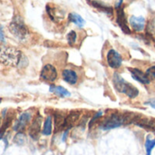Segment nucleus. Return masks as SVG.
Wrapping results in <instances>:
<instances>
[{
    "instance_id": "f257e3e1",
    "label": "nucleus",
    "mask_w": 155,
    "mask_h": 155,
    "mask_svg": "<svg viewBox=\"0 0 155 155\" xmlns=\"http://www.w3.org/2000/svg\"><path fill=\"white\" fill-rule=\"evenodd\" d=\"M113 84L117 92L126 94L131 99H134L139 95V90L134 85L125 82L124 79L117 73H114L113 75Z\"/></svg>"
},
{
    "instance_id": "f03ea898",
    "label": "nucleus",
    "mask_w": 155,
    "mask_h": 155,
    "mask_svg": "<svg viewBox=\"0 0 155 155\" xmlns=\"http://www.w3.org/2000/svg\"><path fill=\"white\" fill-rule=\"evenodd\" d=\"M22 59V53L16 48L10 46L0 47V63L9 65L16 66Z\"/></svg>"
},
{
    "instance_id": "7ed1b4c3",
    "label": "nucleus",
    "mask_w": 155,
    "mask_h": 155,
    "mask_svg": "<svg viewBox=\"0 0 155 155\" xmlns=\"http://www.w3.org/2000/svg\"><path fill=\"white\" fill-rule=\"evenodd\" d=\"M9 30L19 40H25L29 34L28 28L25 25L23 19L18 15L15 16L12 22L10 23Z\"/></svg>"
},
{
    "instance_id": "20e7f679",
    "label": "nucleus",
    "mask_w": 155,
    "mask_h": 155,
    "mask_svg": "<svg viewBox=\"0 0 155 155\" xmlns=\"http://www.w3.org/2000/svg\"><path fill=\"white\" fill-rule=\"evenodd\" d=\"M123 124V114H113L110 116L106 117L99 125L100 129L104 131H108L120 127Z\"/></svg>"
},
{
    "instance_id": "39448f33",
    "label": "nucleus",
    "mask_w": 155,
    "mask_h": 155,
    "mask_svg": "<svg viewBox=\"0 0 155 155\" xmlns=\"http://www.w3.org/2000/svg\"><path fill=\"white\" fill-rule=\"evenodd\" d=\"M106 60L108 65L113 69H118L122 66L123 64V57L122 55L115 50L111 49L108 51L106 55Z\"/></svg>"
},
{
    "instance_id": "423d86ee",
    "label": "nucleus",
    "mask_w": 155,
    "mask_h": 155,
    "mask_svg": "<svg viewBox=\"0 0 155 155\" xmlns=\"http://www.w3.org/2000/svg\"><path fill=\"white\" fill-rule=\"evenodd\" d=\"M40 77L45 82H54L57 78V70L52 64H45L41 70Z\"/></svg>"
},
{
    "instance_id": "0eeeda50",
    "label": "nucleus",
    "mask_w": 155,
    "mask_h": 155,
    "mask_svg": "<svg viewBox=\"0 0 155 155\" xmlns=\"http://www.w3.org/2000/svg\"><path fill=\"white\" fill-rule=\"evenodd\" d=\"M41 124H42V117L40 114L35 117L33 120L30 127H29V136L33 140H37L40 131H41Z\"/></svg>"
},
{
    "instance_id": "6e6552de",
    "label": "nucleus",
    "mask_w": 155,
    "mask_h": 155,
    "mask_svg": "<svg viewBox=\"0 0 155 155\" xmlns=\"http://www.w3.org/2000/svg\"><path fill=\"white\" fill-rule=\"evenodd\" d=\"M30 120H31V114L30 113L25 112V113L21 114L20 116L18 117V119L16 120V122L14 124V127H13L14 131H15V132L23 131L26 127V125L28 124Z\"/></svg>"
},
{
    "instance_id": "1a4fd4ad",
    "label": "nucleus",
    "mask_w": 155,
    "mask_h": 155,
    "mask_svg": "<svg viewBox=\"0 0 155 155\" xmlns=\"http://www.w3.org/2000/svg\"><path fill=\"white\" fill-rule=\"evenodd\" d=\"M117 24L118 25L121 27V29L123 30L124 33L130 35L131 34V29L129 28L128 25H127V21H126V17H125V13L123 7H120L119 9H117Z\"/></svg>"
},
{
    "instance_id": "9d476101",
    "label": "nucleus",
    "mask_w": 155,
    "mask_h": 155,
    "mask_svg": "<svg viewBox=\"0 0 155 155\" xmlns=\"http://www.w3.org/2000/svg\"><path fill=\"white\" fill-rule=\"evenodd\" d=\"M129 71L132 74V77L138 81L139 83L143 84H150V79L147 77L146 74L143 73V71H141L140 69L137 68H129Z\"/></svg>"
},
{
    "instance_id": "9b49d317",
    "label": "nucleus",
    "mask_w": 155,
    "mask_h": 155,
    "mask_svg": "<svg viewBox=\"0 0 155 155\" xmlns=\"http://www.w3.org/2000/svg\"><path fill=\"white\" fill-rule=\"evenodd\" d=\"M130 25L133 29L136 32H141L145 27V18L143 16H135L133 15L130 17Z\"/></svg>"
},
{
    "instance_id": "f8f14e48",
    "label": "nucleus",
    "mask_w": 155,
    "mask_h": 155,
    "mask_svg": "<svg viewBox=\"0 0 155 155\" xmlns=\"http://www.w3.org/2000/svg\"><path fill=\"white\" fill-rule=\"evenodd\" d=\"M80 112L78 111H74V112H71L66 117H65V121H64V129L65 130H69L71 129L80 119Z\"/></svg>"
},
{
    "instance_id": "ddd939ff",
    "label": "nucleus",
    "mask_w": 155,
    "mask_h": 155,
    "mask_svg": "<svg viewBox=\"0 0 155 155\" xmlns=\"http://www.w3.org/2000/svg\"><path fill=\"white\" fill-rule=\"evenodd\" d=\"M63 79L69 84H75L78 82V75L75 71L71 69H65L62 73Z\"/></svg>"
},
{
    "instance_id": "4468645a",
    "label": "nucleus",
    "mask_w": 155,
    "mask_h": 155,
    "mask_svg": "<svg viewBox=\"0 0 155 155\" xmlns=\"http://www.w3.org/2000/svg\"><path fill=\"white\" fill-rule=\"evenodd\" d=\"M64 121L65 117L60 114V113H55L54 115V129L55 132H59L64 129Z\"/></svg>"
},
{
    "instance_id": "2eb2a0df",
    "label": "nucleus",
    "mask_w": 155,
    "mask_h": 155,
    "mask_svg": "<svg viewBox=\"0 0 155 155\" xmlns=\"http://www.w3.org/2000/svg\"><path fill=\"white\" fill-rule=\"evenodd\" d=\"M49 91L51 93H54L56 95L58 96H61V97H69L71 95L70 92L68 90H66L64 87H62V86H55V85H51L50 88H49Z\"/></svg>"
},
{
    "instance_id": "dca6fc26",
    "label": "nucleus",
    "mask_w": 155,
    "mask_h": 155,
    "mask_svg": "<svg viewBox=\"0 0 155 155\" xmlns=\"http://www.w3.org/2000/svg\"><path fill=\"white\" fill-rule=\"evenodd\" d=\"M68 19H69L70 22L75 24L79 27H83L84 25V24H85L84 19L80 15H78L76 13H70L69 15H68Z\"/></svg>"
},
{
    "instance_id": "f3484780",
    "label": "nucleus",
    "mask_w": 155,
    "mask_h": 155,
    "mask_svg": "<svg viewBox=\"0 0 155 155\" xmlns=\"http://www.w3.org/2000/svg\"><path fill=\"white\" fill-rule=\"evenodd\" d=\"M92 5H94V7H95V8L104 12L108 15H113V13H114L113 7L107 6V5H104L102 2H99V1H92Z\"/></svg>"
},
{
    "instance_id": "a211bd4d",
    "label": "nucleus",
    "mask_w": 155,
    "mask_h": 155,
    "mask_svg": "<svg viewBox=\"0 0 155 155\" xmlns=\"http://www.w3.org/2000/svg\"><path fill=\"white\" fill-rule=\"evenodd\" d=\"M52 131H53V124H52V117L50 115H48L45 120V123H44V127H43V134L45 135V136H49L51 135L52 134Z\"/></svg>"
},
{
    "instance_id": "6ab92c4d",
    "label": "nucleus",
    "mask_w": 155,
    "mask_h": 155,
    "mask_svg": "<svg viewBox=\"0 0 155 155\" xmlns=\"http://www.w3.org/2000/svg\"><path fill=\"white\" fill-rule=\"evenodd\" d=\"M137 114L134 113H131V112H126L123 114V124L129 125L132 124H134L135 120H136Z\"/></svg>"
},
{
    "instance_id": "aec40b11",
    "label": "nucleus",
    "mask_w": 155,
    "mask_h": 155,
    "mask_svg": "<svg viewBox=\"0 0 155 155\" xmlns=\"http://www.w3.org/2000/svg\"><path fill=\"white\" fill-rule=\"evenodd\" d=\"M155 147V139H152L150 136L146 137L145 140V150H146V155L152 154V151Z\"/></svg>"
},
{
    "instance_id": "412c9836",
    "label": "nucleus",
    "mask_w": 155,
    "mask_h": 155,
    "mask_svg": "<svg viewBox=\"0 0 155 155\" xmlns=\"http://www.w3.org/2000/svg\"><path fill=\"white\" fill-rule=\"evenodd\" d=\"M12 119H13L12 117H7V118L5 120L3 125L0 127V139H2V137L4 136L5 131H6V130L8 129V127L10 126V124H11V123H12Z\"/></svg>"
},
{
    "instance_id": "4be33fe9",
    "label": "nucleus",
    "mask_w": 155,
    "mask_h": 155,
    "mask_svg": "<svg viewBox=\"0 0 155 155\" xmlns=\"http://www.w3.org/2000/svg\"><path fill=\"white\" fill-rule=\"evenodd\" d=\"M25 136L21 132H18L16 135L14 137V143L17 145H23L25 143Z\"/></svg>"
},
{
    "instance_id": "5701e85b",
    "label": "nucleus",
    "mask_w": 155,
    "mask_h": 155,
    "mask_svg": "<svg viewBox=\"0 0 155 155\" xmlns=\"http://www.w3.org/2000/svg\"><path fill=\"white\" fill-rule=\"evenodd\" d=\"M77 39V34L74 31H71L67 35V41L70 45H74Z\"/></svg>"
},
{
    "instance_id": "b1692460",
    "label": "nucleus",
    "mask_w": 155,
    "mask_h": 155,
    "mask_svg": "<svg viewBox=\"0 0 155 155\" xmlns=\"http://www.w3.org/2000/svg\"><path fill=\"white\" fill-rule=\"evenodd\" d=\"M103 111H99L98 113H96L93 117H92V119L90 120V122H89V128L91 129L94 125V124L96 123V121L99 119V118H101L102 116H103Z\"/></svg>"
},
{
    "instance_id": "393cba45",
    "label": "nucleus",
    "mask_w": 155,
    "mask_h": 155,
    "mask_svg": "<svg viewBox=\"0 0 155 155\" xmlns=\"http://www.w3.org/2000/svg\"><path fill=\"white\" fill-rule=\"evenodd\" d=\"M145 74H146L147 77L150 79V81H151V80L155 81V65L149 67V68L146 70Z\"/></svg>"
},
{
    "instance_id": "a878e982",
    "label": "nucleus",
    "mask_w": 155,
    "mask_h": 155,
    "mask_svg": "<svg viewBox=\"0 0 155 155\" xmlns=\"http://www.w3.org/2000/svg\"><path fill=\"white\" fill-rule=\"evenodd\" d=\"M145 104H146V105H149V106H151L152 108L155 109V98L148 100L147 102H145Z\"/></svg>"
},
{
    "instance_id": "bb28decb",
    "label": "nucleus",
    "mask_w": 155,
    "mask_h": 155,
    "mask_svg": "<svg viewBox=\"0 0 155 155\" xmlns=\"http://www.w3.org/2000/svg\"><path fill=\"white\" fill-rule=\"evenodd\" d=\"M0 41L1 42H5V35H4V30H3V26H0Z\"/></svg>"
},
{
    "instance_id": "cd10ccee",
    "label": "nucleus",
    "mask_w": 155,
    "mask_h": 155,
    "mask_svg": "<svg viewBox=\"0 0 155 155\" xmlns=\"http://www.w3.org/2000/svg\"><path fill=\"white\" fill-rule=\"evenodd\" d=\"M122 3H123V0H118L116 5H115V7L116 9H119L120 7H122Z\"/></svg>"
},
{
    "instance_id": "c85d7f7f",
    "label": "nucleus",
    "mask_w": 155,
    "mask_h": 155,
    "mask_svg": "<svg viewBox=\"0 0 155 155\" xmlns=\"http://www.w3.org/2000/svg\"><path fill=\"white\" fill-rule=\"evenodd\" d=\"M68 132H69V130H65V132H64V135H63V142H64L65 140H66V137H67V134H68Z\"/></svg>"
},
{
    "instance_id": "c756f323",
    "label": "nucleus",
    "mask_w": 155,
    "mask_h": 155,
    "mask_svg": "<svg viewBox=\"0 0 155 155\" xmlns=\"http://www.w3.org/2000/svg\"><path fill=\"white\" fill-rule=\"evenodd\" d=\"M0 124H1V119H0Z\"/></svg>"
},
{
    "instance_id": "7c9ffc66",
    "label": "nucleus",
    "mask_w": 155,
    "mask_h": 155,
    "mask_svg": "<svg viewBox=\"0 0 155 155\" xmlns=\"http://www.w3.org/2000/svg\"><path fill=\"white\" fill-rule=\"evenodd\" d=\"M87 1H88V2H90V1H91V0H87Z\"/></svg>"
},
{
    "instance_id": "2f4dec72",
    "label": "nucleus",
    "mask_w": 155,
    "mask_h": 155,
    "mask_svg": "<svg viewBox=\"0 0 155 155\" xmlns=\"http://www.w3.org/2000/svg\"><path fill=\"white\" fill-rule=\"evenodd\" d=\"M0 101H1V99H0Z\"/></svg>"
}]
</instances>
